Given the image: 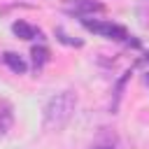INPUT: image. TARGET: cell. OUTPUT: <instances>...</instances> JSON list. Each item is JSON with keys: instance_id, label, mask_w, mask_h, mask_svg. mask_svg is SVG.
<instances>
[{"instance_id": "cell-4", "label": "cell", "mask_w": 149, "mask_h": 149, "mask_svg": "<svg viewBox=\"0 0 149 149\" xmlns=\"http://www.w3.org/2000/svg\"><path fill=\"white\" fill-rule=\"evenodd\" d=\"M14 126V107L7 98H0V135H7Z\"/></svg>"}, {"instance_id": "cell-2", "label": "cell", "mask_w": 149, "mask_h": 149, "mask_svg": "<svg viewBox=\"0 0 149 149\" xmlns=\"http://www.w3.org/2000/svg\"><path fill=\"white\" fill-rule=\"evenodd\" d=\"M81 26L105 40H116V42H128V30L119 23H112V21H102V19H81Z\"/></svg>"}, {"instance_id": "cell-8", "label": "cell", "mask_w": 149, "mask_h": 149, "mask_svg": "<svg viewBox=\"0 0 149 149\" xmlns=\"http://www.w3.org/2000/svg\"><path fill=\"white\" fill-rule=\"evenodd\" d=\"M56 37H58L61 42H65V44H74V47H81V44H84L81 40H72V37H68V35L63 33V28H56Z\"/></svg>"}, {"instance_id": "cell-5", "label": "cell", "mask_w": 149, "mask_h": 149, "mask_svg": "<svg viewBox=\"0 0 149 149\" xmlns=\"http://www.w3.org/2000/svg\"><path fill=\"white\" fill-rule=\"evenodd\" d=\"M12 33L16 35V37H21V40H40L42 37V30L40 28H35V26H30L28 21H14L12 23Z\"/></svg>"}, {"instance_id": "cell-10", "label": "cell", "mask_w": 149, "mask_h": 149, "mask_svg": "<svg viewBox=\"0 0 149 149\" xmlns=\"http://www.w3.org/2000/svg\"><path fill=\"white\" fill-rule=\"evenodd\" d=\"M147 61H149V54H147Z\"/></svg>"}, {"instance_id": "cell-6", "label": "cell", "mask_w": 149, "mask_h": 149, "mask_svg": "<svg viewBox=\"0 0 149 149\" xmlns=\"http://www.w3.org/2000/svg\"><path fill=\"white\" fill-rule=\"evenodd\" d=\"M2 63H5L12 72H16V74H23V72L28 70V63H26L19 54H14V51H5V54H2Z\"/></svg>"}, {"instance_id": "cell-7", "label": "cell", "mask_w": 149, "mask_h": 149, "mask_svg": "<svg viewBox=\"0 0 149 149\" xmlns=\"http://www.w3.org/2000/svg\"><path fill=\"white\" fill-rule=\"evenodd\" d=\"M30 56H33V70L40 72V70L44 68V63L49 61V49H47V47H33Z\"/></svg>"}, {"instance_id": "cell-9", "label": "cell", "mask_w": 149, "mask_h": 149, "mask_svg": "<svg viewBox=\"0 0 149 149\" xmlns=\"http://www.w3.org/2000/svg\"><path fill=\"white\" fill-rule=\"evenodd\" d=\"M95 149H112V147H95Z\"/></svg>"}, {"instance_id": "cell-3", "label": "cell", "mask_w": 149, "mask_h": 149, "mask_svg": "<svg viewBox=\"0 0 149 149\" xmlns=\"http://www.w3.org/2000/svg\"><path fill=\"white\" fill-rule=\"evenodd\" d=\"M65 12L79 16V19H88L91 14H100L105 12V5L100 0H68L65 2Z\"/></svg>"}, {"instance_id": "cell-1", "label": "cell", "mask_w": 149, "mask_h": 149, "mask_svg": "<svg viewBox=\"0 0 149 149\" xmlns=\"http://www.w3.org/2000/svg\"><path fill=\"white\" fill-rule=\"evenodd\" d=\"M77 109V95L72 91H61L56 93L47 105H44V128L47 130H61L68 126Z\"/></svg>"}]
</instances>
